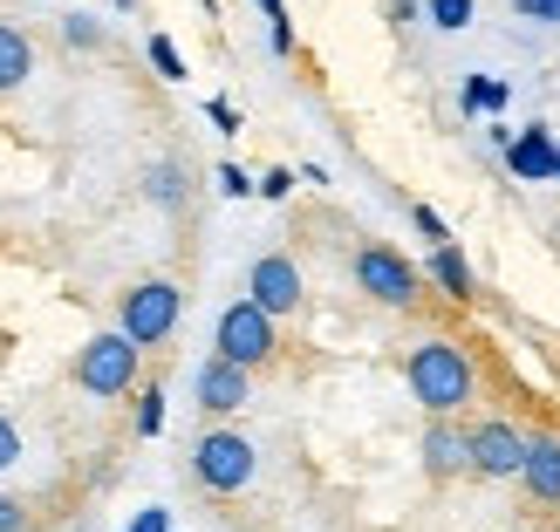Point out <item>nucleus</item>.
<instances>
[{
	"mask_svg": "<svg viewBox=\"0 0 560 532\" xmlns=\"http://www.w3.org/2000/svg\"><path fill=\"white\" fill-rule=\"evenodd\" d=\"M410 389H417V403H424L431 416H452L458 403H471V362H465V348L424 342L410 355Z\"/></svg>",
	"mask_w": 560,
	"mask_h": 532,
	"instance_id": "1",
	"label": "nucleus"
},
{
	"mask_svg": "<svg viewBox=\"0 0 560 532\" xmlns=\"http://www.w3.org/2000/svg\"><path fill=\"white\" fill-rule=\"evenodd\" d=\"M178 307H185V294L172 287V280H144V287H130V294H124L117 328L130 334L137 348H151V342H164V334L178 328Z\"/></svg>",
	"mask_w": 560,
	"mask_h": 532,
	"instance_id": "2",
	"label": "nucleus"
},
{
	"mask_svg": "<svg viewBox=\"0 0 560 532\" xmlns=\"http://www.w3.org/2000/svg\"><path fill=\"white\" fill-rule=\"evenodd\" d=\"M75 382L90 389V397H124L137 382V342L117 328V334H96L90 348L75 355Z\"/></svg>",
	"mask_w": 560,
	"mask_h": 532,
	"instance_id": "3",
	"label": "nucleus"
},
{
	"mask_svg": "<svg viewBox=\"0 0 560 532\" xmlns=\"http://www.w3.org/2000/svg\"><path fill=\"white\" fill-rule=\"evenodd\" d=\"M219 355L240 362V369H260V362L273 355V315H267L254 294L233 300L226 315H219Z\"/></svg>",
	"mask_w": 560,
	"mask_h": 532,
	"instance_id": "4",
	"label": "nucleus"
},
{
	"mask_svg": "<svg viewBox=\"0 0 560 532\" xmlns=\"http://www.w3.org/2000/svg\"><path fill=\"white\" fill-rule=\"evenodd\" d=\"M191 471H199L206 492H240V485H254V444L240 430H206L199 451H191Z\"/></svg>",
	"mask_w": 560,
	"mask_h": 532,
	"instance_id": "5",
	"label": "nucleus"
},
{
	"mask_svg": "<svg viewBox=\"0 0 560 532\" xmlns=\"http://www.w3.org/2000/svg\"><path fill=\"white\" fill-rule=\"evenodd\" d=\"M355 287L383 300V307H410L417 300V267L397 253V246H362L355 253Z\"/></svg>",
	"mask_w": 560,
	"mask_h": 532,
	"instance_id": "6",
	"label": "nucleus"
},
{
	"mask_svg": "<svg viewBox=\"0 0 560 532\" xmlns=\"http://www.w3.org/2000/svg\"><path fill=\"white\" fill-rule=\"evenodd\" d=\"M246 294H254L267 315H294L301 307V267L288 253H260L254 273H246Z\"/></svg>",
	"mask_w": 560,
	"mask_h": 532,
	"instance_id": "7",
	"label": "nucleus"
},
{
	"mask_svg": "<svg viewBox=\"0 0 560 532\" xmlns=\"http://www.w3.org/2000/svg\"><path fill=\"white\" fill-rule=\"evenodd\" d=\"M520 464H526V437L513 424L471 430V471H479V478H520Z\"/></svg>",
	"mask_w": 560,
	"mask_h": 532,
	"instance_id": "8",
	"label": "nucleus"
},
{
	"mask_svg": "<svg viewBox=\"0 0 560 532\" xmlns=\"http://www.w3.org/2000/svg\"><path fill=\"white\" fill-rule=\"evenodd\" d=\"M506 172L526 178V185L560 178V144H553V130H547V123H526L513 144H506Z\"/></svg>",
	"mask_w": 560,
	"mask_h": 532,
	"instance_id": "9",
	"label": "nucleus"
},
{
	"mask_svg": "<svg viewBox=\"0 0 560 532\" xmlns=\"http://www.w3.org/2000/svg\"><path fill=\"white\" fill-rule=\"evenodd\" d=\"M246 397H254V382H246V369H240V362H226V355L199 362V403H206L212 416H233Z\"/></svg>",
	"mask_w": 560,
	"mask_h": 532,
	"instance_id": "10",
	"label": "nucleus"
},
{
	"mask_svg": "<svg viewBox=\"0 0 560 532\" xmlns=\"http://www.w3.org/2000/svg\"><path fill=\"white\" fill-rule=\"evenodd\" d=\"M520 478H526V498H540V506H560V437H534V444H526Z\"/></svg>",
	"mask_w": 560,
	"mask_h": 532,
	"instance_id": "11",
	"label": "nucleus"
},
{
	"mask_svg": "<svg viewBox=\"0 0 560 532\" xmlns=\"http://www.w3.org/2000/svg\"><path fill=\"white\" fill-rule=\"evenodd\" d=\"M471 464V430H458V424H438L424 430V471L431 478H452V471H465Z\"/></svg>",
	"mask_w": 560,
	"mask_h": 532,
	"instance_id": "12",
	"label": "nucleus"
},
{
	"mask_svg": "<svg viewBox=\"0 0 560 532\" xmlns=\"http://www.w3.org/2000/svg\"><path fill=\"white\" fill-rule=\"evenodd\" d=\"M27 75H35V42L0 21V90H21Z\"/></svg>",
	"mask_w": 560,
	"mask_h": 532,
	"instance_id": "13",
	"label": "nucleus"
},
{
	"mask_svg": "<svg viewBox=\"0 0 560 532\" xmlns=\"http://www.w3.org/2000/svg\"><path fill=\"white\" fill-rule=\"evenodd\" d=\"M431 280H438L452 300H471V267H465L458 246H438V253H431Z\"/></svg>",
	"mask_w": 560,
	"mask_h": 532,
	"instance_id": "14",
	"label": "nucleus"
},
{
	"mask_svg": "<svg viewBox=\"0 0 560 532\" xmlns=\"http://www.w3.org/2000/svg\"><path fill=\"white\" fill-rule=\"evenodd\" d=\"M492 109H506V82H499V75H471L465 82V117H492Z\"/></svg>",
	"mask_w": 560,
	"mask_h": 532,
	"instance_id": "15",
	"label": "nucleus"
},
{
	"mask_svg": "<svg viewBox=\"0 0 560 532\" xmlns=\"http://www.w3.org/2000/svg\"><path fill=\"white\" fill-rule=\"evenodd\" d=\"M260 14H267V35H273V55H294V21L280 0H260Z\"/></svg>",
	"mask_w": 560,
	"mask_h": 532,
	"instance_id": "16",
	"label": "nucleus"
},
{
	"mask_svg": "<svg viewBox=\"0 0 560 532\" xmlns=\"http://www.w3.org/2000/svg\"><path fill=\"white\" fill-rule=\"evenodd\" d=\"M151 69H158L164 82H185V55L172 48V35H151Z\"/></svg>",
	"mask_w": 560,
	"mask_h": 532,
	"instance_id": "17",
	"label": "nucleus"
},
{
	"mask_svg": "<svg viewBox=\"0 0 560 532\" xmlns=\"http://www.w3.org/2000/svg\"><path fill=\"white\" fill-rule=\"evenodd\" d=\"M431 21L452 35V27H471V0H431Z\"/></svg>",
	"mask_w": 560,
	"mask_h": 532,
	"instance_id": "18",
	"label": "nucleus"
},
{
	"mask_svg": "<svg viewBox=\"0 0 560 532\" xmlns=\"http://www.w3.org/2000/svg\"><path fill=\"white\" fill-rule=\"evenodd\" d=\"M62 42H69V48H96V42H103V27H96L90 14H69V21H62Z\"/></svg>",
	"mask_w": 560,
	"mask_h": 532,
	"instance_id": "19",
	"label": "nucleus"
},
{
	"mask_svg": "<svg viewBox=\"0 0 560 532\" xmlns=\"http://www.w3.org/2000/svg\"><path fill=\"white\" fill-rule=\"evenodd\" d=\"M410 218H417V233H424L431 246H452V226H444V218H438L431 205H410Z\"/></svg>",
	"mask_w": 560,
	"mask_h": 532,
	"instance_id": "20",
	"label": "nucleus"
},
{
	"mask_svg": "<svg viewBox=\"0 0 560 532\" xmlns=\"http://www.w3.org/2000/svg\"><path fill=\"white\" fill-rule=\"evenodd\" d=\"M137 430H144V437L164 430V397H158V389H144V403H137Z\"/></svg>",
	"mask_w": 560,
	"mask_h": 532,
	"instance_id": "21",
	"label": "nucleus"
},
{
	"mask_svg": "<svg viewBox=\"0 0 560 532\" xmlns=\"http://www.w3.org/2000/svg\"><path fill=\"white\" fill-rule=\"evenodd\" d=\"M151 199L158 205H178V172H172V164H158V172H151Z\"/></svg>",
	"mask_w": 560,
	"mask_h": 532,
	"instance_id": "22",
	"label": "nucleus"
},
{
	"mask_svg": "<svg viewBox=\"0 0 560 532\" xmlns=\"http://www.w3.org/2000/svg\"><path fill=\"white\" fill-rule=\"evenodd\" d=\"M219 191H226V199H246V191H260V185L246 178L240 164H219Z\"/></svg>",
	"mask_w": 560,
	"mask_h": 532,
	"instance_id": "23",
	"label": "nucleus"
},
{
	"mask_svg": "<svg viewBox=\"0 0 560 532\" xmlns=\"http://www.w3.org/2000/svg\"><path fill=\"white\" fill-rule=\"evenodd\" d=\"M206 117H212L219 130H226V137H240V109H233L226 96H212V103H206Z\"/></svg>",
	"mask_w": 560,
	"mask_h": 532,
	"instance_id": "24",
	"label": "nucleus"
},
{
	"mask_svg": "<svg viewBox=\"0 0 560 532\" xmlns=\"http://www.w3.org/2000/svg\"><path fill=\"white\" fill-rule=\"evenodd\" d=\"M130 532H172V519H164V506H144L130 519Z\"/></svg>",
	"mask_w": 560,
	"mask_h": 532,
	"instance_id": "25",
	"label": "nucleus"
},
{
	"mask_svg": "<svg viewBox=\"0 0 560 532\" xmlns=\"http://www.w3.org/2000/svg\"><path fill=\"white\" fill-rule=\"evenodd\" d=\"M288 191H294V172H267L260 178V199H288Z\"/></svg>",
	"mask_w": 560,
	"mask_h": 532,
	"instance_id": "26",
	"label": "nucleus"
},
{
	"mask_svg": "<svg viewBox=\"0 0 560 532\" xmlns=\"http://www.w3.org/2000/svg\"><path fill=\"white\" fill-rule=\"evenodd\" d=\"M21 458V437H14V424H8V416H0V471H8Z\"/></svg>",
	"mask_w": 560,
	"mask_h": 532,
	"instance_id": "27",
	"label": "nucleus"
},
{
	"mask_svg": "<svg viewBox=\"0 0 560 532\" xmlns=\"http://www.w3.org/2000/svg\"><path fill=\"white\" fill-rule=\"evenodd\" d=\"M0 532H27V512L14 506V498H0Z\"/></svg>",
	"mask_w": 560,
	"mask_h": 532,
	"instance_id": "28",
	"label": "nucleus"
},
{
	"mask_svg": "<svg viewBox=\"0 0 560 532\" xmlns=\"http://www.w3.org/2000/svg\"><path fill=\"white\" fill-rule=\"evenodd\" d=\"M520 14H534V21H560V0H520Z\"/></svg>",
	"mask_w": 560,
	"mask_h": 532,
	"instance_id": "29",
	"label": "nucleus"
}]
</instances>
